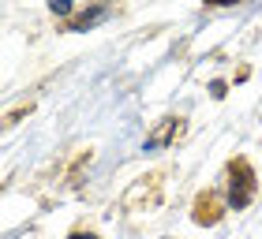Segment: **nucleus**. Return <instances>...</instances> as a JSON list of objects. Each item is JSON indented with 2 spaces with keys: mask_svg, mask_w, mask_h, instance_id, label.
<instances>
[{
  "mask_svg": "<svg viewBox=\"0 0 262 239\" xmlns=\"http://www.w3.org/2000/svg\"><path fill=\"white\" fill-rule=\"evenodd\" d=\"M255 190H258V179H255L251 164L244 157L229 161V198H225V206L229 209H247L255 202Z\"/></svg>",
  "mask_w": 262,
  "mask_h": 239,
  "instance_id": "obj_1",
  "label": "nucleus"
},
{
  "mask_svg": "<svg viewBox=\"0 0 262 239\" xmlns=\"http://www.w3.org/2000/svg\"><path fill=\"white\" fill-rule=\"evenodd\" d=\"M221 195L217 190H202V195L195 198V209H191V221L202 224V228H210V224H217L221 221Z\"/></svg>",
  "mask_w": 262,
  "mask_h": 239,
  "instance_id": "obj_2",
  "label": "nucleus"
},
{
  "mask_svg": "<svg viewBox=\"0 0 262 239\" xmlns=\"http://www.w3.org/2000/svg\"><path fill=\"white\" fill-rule=\"evenodd\" d=\"M101 19H109V8H90V11H82V15H71V19H68V30H71V34L90 30L94 22H101Z\"/></svg>",
  "mask_w": 262,
  "mask_h": 239,
  "instance_id": "obj_3",
  "label": "nucleus"
},
{
  "mask_svg": "<svg viewBox=\"0 0 262 239\" xmlns=\"http://www.w3.org/2000/svg\"><path fill=\"white\" fill-rule=\"evenodd\" d=\"M184 131V119H165V127L158 131L154 138H146V150H158V146H169L172 135H180Z\"/></svg>",
  "mask_w": 262,
  "mask_h": 239,
  "instance_id": "obj_4",
  "label": "nucleus"
},
{
  "mask_svg": "<svg viewBox=\"0 0 262 239\" xmlns=\"http://www.w3.org/2000/svg\"><path fill=\"white\" fill-rule=\"evenodd\" d=\"M49 8L56 11V15H64V19H71V11H75V4H71V0H49Z\"/></svg>",
  "mask_w": 262,
  "mask_h": 239,
  "instance_id": "obj_5",
  "label": "nucleus"
},
{
  "mask_svg": "<svg viewBox=\"0 0 262 239\" xmlns=\"http://www.w3.org/2000/svg\"><path fill=\"white\" fill-rule=\"evenodd\" d=\"M68 239H98V235H94V232H71Z\"/></svg>",
  "mask_w": 262,
  "mask_h": 239,
  "instance_id": "obj_6",
  "label": "nucleus"
}]
</instances>
